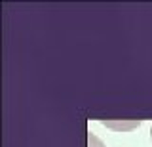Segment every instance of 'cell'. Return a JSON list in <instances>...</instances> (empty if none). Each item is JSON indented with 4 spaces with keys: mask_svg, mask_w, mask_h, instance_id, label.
<instances>
[{
    "mask_svg": "<svg viewBox=\"0 0 152 147\" xmlns=\"http://www.w3.org/2000/svg\"><path fill=\"white\" fill-rule=\"evenodd\" d=\"M150 140H152V130H150Z\"/></svg>",
    "mask_w": 152,
    "mask_h": 147,
    "instance_id": "6da1fadb",
    "label": "cell"
}]
</instances>
